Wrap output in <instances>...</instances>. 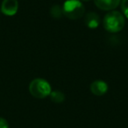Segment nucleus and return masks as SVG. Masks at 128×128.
<instances>
[{
	"label": "nucleus",
	"mask_w": 128,
	"mask_h": 128,
	"mask_svg": "<svg viewBox=\"0 0 128 128\" xmlns=\"http://www.w3.org/2000/svg\"><path fill=\"white\" fill-rule=\"evenodd\" d=\"M126 20L122 13L117 11H112L104 16L103 20V26L109 32L116 34L124 28Z\"/></svg>",
	"instance_id": "f257e3e1"
},
{
	"label": "nucleus",
	"mask_w": 128,
	"mask_h": 128,
	"mask_svg": "<svg viewBox=\"0 0 128 128\" xmlns=\"http://www.w3.org/2000/svg\"><path fill=\"white\" fill-rule=\"evenodd\" d=\"M29 92L34 98L42 99L52 92L51 86L46 80L42 78L34 79L29 84Z\"/></svg>",
	"instance_id": "f03ea898"
},
{
	"label": "nucleus",
	"mask_w": 128,
	"mask_h": 128,
	"mask_svg": "<svg viewBox=\"0 0 128 128\" xmlns=\"http://www.w3.org/2000/svg\"><path fill=\"white\" fill-rule=\"evenodd\" d=\"M62 12L68 18L76 20L84 16L85 8L80 0H67L62 6Z\"/></svg>",
	"instance_id": "7ed1b4c3"
},
{
	"label": "nucleus",
	"mask_w": 128,
	"mask_h": 128,
	"mask_svg": "<svg viewBox=\"0 0 128 128\" xmlns=\"http://www.w3.org/2000/svg\"><path fill=\"white\" fill-rule=\"evenodd\" d=\"M18 10V0H3L1 4V12L6 16H14Z\"/></svg>",
	"instance_id": "20e7f679"
},
{
	"label": "nucleus",
	"mask_w": 128,
	"mask_h": 128,
	"mask_svg": "<svg viewBox=\"0 0 128 128\" xmlns=\"http://www.w3.org/2000/svg\"><path fill=\"white\" fill-rule=\"evenodd\" d=\"M96 6L103 11H112L120 4L121 0H94Z\"/></svg>",
	"instance_id": "39448f33"
},
{
	"label": "nucleus",
	"mask_w": 128,
	"mask_h": 128,
	"mask_svg": "<svg viewBox=\"0 0 128 128\" xmlns=\"http://www.w3.org/2000/svg\"><path fill=\"white\" fill-rule=\"evenodd\" d=\"M108 90V85L104 81L96 80L90 84V91L96 96H103Z\"/></svg>",
	"instance_id": "423d86ee"
},
{
	"label": "nucleus",
	"mask_w": 128,
	"mask_h": 128,
	"mask_svg": "<svg viewBox=\"0 0 128 128\" xmlns=\"http://www.w3.org/2000/svg\"><path fill=\"white\" fill-rule=\"evenodd\" d=\"M100 24V18L96 13L95 12H89L85 17V25L89 28L95 29L98 27Z\"/></svg>",
	"instance_id": "0eeeda50"
},
{
	"label": "nucleus",
	"mask_w": 128,
	"mask_h": 128,
	"mask_svg": "<svg viewBox=\"0 0 128 128\" xmlns=\"http://www.w3.org/2000/svg\"><path fill=\"white\" fill-rule=\"evenodd\" d=\"M50 98L51 100L54 102V103H56V104H60L64 101L65 99V96L64 94L62 92V91H59V90H54L50 93L49 95Z\"/></svg>",
	"instance_id": "6e6552de"
},
{
	"label": "nucleus",
	"mask_w": 128,
	"mask_h": 128,
	"mask_svg": "<svg viewBox=\"0 0 128 128\" xmlns=\"http://www.w3.org/2000/svg\"><path fill=\"white\" fill-rule=\"evenodd\" d=\"M50 14L53 18H60V17L63 15V12H62V7L60 6H54L50 9Z\"/></svg>",
	"instance_id": "1a4fd4ad"
},
{
	"label": "nucleus",
	"mask_w": 128,
	"mask_h": 128,
	"mask_svg": "<svg viewBox=\"0 0 128 128\" xmlns=\"http://www.w3.org/2000/svg\"><path fill=\"white\" fill-rule=\"evenodd\" d=\"M121 10L124 17L128 18V0H121Z\"/></svg>",
	"instance_id": "9d476101"
},
{
	"label": "nucleus",
	"mask_w": 128,
	"mask_h": 128,
	"mask_svg": "<svg viewBox=\"0 0 128 128\" xmlns=\"http://www.w3.org/2000/svg\"><path fill=\"white\" fill-rule=\"evenodd\" d=\"M0 128H9V124L6 119L0 117Z\"/></svg>",
	"instance_id": "9b49d317"
},
{
	"label": "nucleus",
	"mask_w": 128,
	"mask_h": 128,
	"mask_svg": "<svg viewBox=\"0 0 128 128\" xmlns=\"http://www.w3.org/2000/svg\"><path fill=\"white\" fill-rule=\"evenodd\" d=\"M84 1H90V0H84Z\"/></svg>",
	"instance_id": "f8f14e48"
}]
</instances>
